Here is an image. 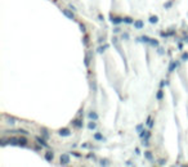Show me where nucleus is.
<instances>
[{
  "label": "nucleus",
  "mask_w": 188,
  "mask_h": 167,
  "mask_svg": "<svg viewBox=\"0 0 188 167\" xmlns=\"http://www.w3.org/2000/svg\"><path fill=\"white\" fill-rule=\"evenodd\" d=\"M36 140H37V141H39V143L41 144L43 147H47V143L44 141V139H43V138H36Z\"/></svg>",
  "instance_id": "nucleus-13"
},
{
  "label": "nucleus",
  "mask_w": 188,
  "mask_h": 167,
  "mask_svg": "<svg viewBox=\"0 0 188 167\" xmlns=\"http://www.w3.org/2000/svg\"><path fill=\"white\" fill-rule=\"evenodd\" d=\"M70 162V155L68 154H62L61 155V164H68Z\"/></svg>",
  "instance_id": "nucleus-2"
},
{
  "label": "nucleus",
  "mask_w": 188,
  "mask_h": 167,
  "mask_svg": "<svg viewBox=\"0 0 188 167\" xmlns=\"http://www.w3.org/2000/svg\"><path fill=\"white\" fill-rule=\"evenodd\" d=\"M144 155H146V157H147L149 161H152V159H153V158H152V154H151L149 152H146V153H144Z\"/></svg>",
  "instance_id": "nucleus-15"
},
{
  "label": "nucleus",
  "mask_w": 188,
  "mask_h": 167,
  "mask_svg": "<svg viewBox=\"0 0 188 167\" xmlns=\"http://www.w3.org/2000/svg\"><path fill=\"white\" fill-rule=\"evenodd\" d=\"M73 125L77 126V127H81V126H83V122H81L80 120H79V121H73Z\"/></svg>",
  "instance_id": "nucleus-14"
},
{
  "label": "nucleus",
  "mask_w": 188,
  "mask_h": 167,
  "mask_svg": "<svg viewBox=\"0 0 188 167\" xmlns=\"http://www.w3.org/2000/svg\"><path fill=\"white\" fill-rule=\"evenodd\" d=\"M171 4H173V2H169L166 5H165V8H170V5H171Z\"/></svg>",
  "instance_id": "nucleus-22"
},
{
  "label": "nucleus",
  "mask_w": 188,
  "mask_h": 167,
  "mask_svg": "<svg viewBox=\"0 0 188 167\" xmlns=\"http://www.w3.org/2000/svg\"><path fill=\"white\" fill-rule=\"evenodd\" d=\"M45 159H47L48 162H52V159H53V153H52V152H47V154H45Z\"/></svg>",
  "instance_id": "nucleus-7"
},
{
  "label": "nucleus",
  "mask_w": 188,
  "mask_h": 167,
  "mask_svg": "<svg viewBox=\"0 0 188 167\" xmlns=\"http://www.w3.org/2000/svg\"><path fill=\"white\" fill-rule=\"evenodd\" d=\"M142 129H143V125H139V126L137 127V131H138V132H140V131H142Z\"/></svg>",
  "instance_id": "nucleus-19"
},
{
  "label": "nucleus",
  "mask_w": 188,
  "mask_h": 167,
  "mask_svg": "<svg viewBox=\"0 0 188 167\" xmlns=\"http://www.w3.org/2000/svg\"><path fill=\"white\" fill-rule=\"evenodd\" d=\"M58 132H59L61 136H70V135H71V131H70L68 129H62V130H59Z\"/></svg>",
  "instance_id": "nucleus-3"
},
{
  "label": "nucleus",
  "mask_w": 188,
  "mask_h": 167,
  "mask_svg": "<svg viewBox=\"0 0 188 167\" xmlns=\"http://www.w3.org/2000/svg\"><path fill=\"white\" fill-rule=\"evenodd\" d=\"M161 98H162V90H160L157 93V99H161Z\"/></svg>",
  "instance_id": "nucleus-18"
},
{
  "label": "nucleus",
  "mask_w": 188,
  "mask_h": 167,
  "mask_svg": "<svg viewBox=\"0 0 188 167\" xmlns=\"http://www.w3.org/2000/svg\"><path fill=\"white\" fill-rule=\"evenodd\" d=\"M143 26H144V23H143V21H140V19H138V21H135V22H134V27H135V28H138V30L143 28Z\"/></svg>",
  "instance_id": "nucleus-4"
},
{
  "label": "nucleus",
  "mask_w": 188,
  "mask_h": 167,
  "mask_svg": "<svg viewBox=\"0 0 188 167\" xmlns=\"http://www.w3.org/2000/svg\"><path fill=\"white\" fill-rule=\"evenodd\" d=\"M94 139H95V140H98V141H104V140H106V139H104V136L102 135V134H99V132L94 134Z\"/></svg>",
  "instance_id": "nucleus-5"
},
{
  "label": "nucleus",
  "mask_w": 188,
  "mask_h": 167,
  "mask_svg": "<svg viewBox=\"0 0 188 167\" xmlns=\"http://www.w3.org/2000/svg\"><path fill=\"white\" fill-rule=\"evenodd\" d=\"M157 21H159V18H157L156 16L149 17V22H151V23H157Z\"/></svg>",
  "instance_id": "nucleus-11"
},
{
  "label": "nucleus",
  "mask_w": 188,
  "mask_h": 167,
  "mask_svg": "<svg viewBox=\"0 0 188 167\" xmlns=\"http://www.w3.org/2000/svg\"><path fill=\"white\" fill-rule=\"evenodd\" d=\"M63 14H64L66 17H68V18H73V14H72L71 12H68L67 9H63Z\"/></svg>",
  "instance_id": "nucleus-9"
},
{
  "label": "nucleus",
  "mask_w": 188,
  "mask_h": 167,
  "mask_svg": "<svg viewBox=\"0 0 188 167\" xmlns=\"http://www.w3.org/2000/svg\"><path fill=\"white\" fill-rule=\"evenodd\" d=\"M183 59H184V61H185V59H188V53L183 54Z\"/></svg>",
  "instance_id": "nucleus-21"
},
{
  "label": "nucleus",
  "mask_w": 188,
  "mask_h": 167,
  "mask_svg": "<svg viewBox=\"0 0 188 167\" xmlns=\"http://www.w3.org/2000/svg\"><path fill=\"white\" fill-rule=\"evenodd\" d=\"M140 41H143V42H147V44H151V45H153V46H157L159 45V42L156 41V40H152V39H149V37H147V36H140V39H139Z\"/></svg>",
  "instance_id": "nucleus-1"
},
{
  "label": "nucleus",
  "mask_w": 188,
  "mask_h": 167,
  "mask_svg": "<svg viewBox=\"0 0 188 167\" xmlns=\"http://www.w3.org/2000/svg\"><path fill=\"white\" fill-rule=\"evenodd\" d=\"M111 22H112V23H115V25H117V23H121V22H124V18L112 17V18H111Z\"/></svg>",
  "instance_id": "nucleus-6"
},
{
  "label": "nucleus",
  "mask_w": 188,
  "mask_h": 167,
  "mask_svg": "<svg viewBox=\"0 0 188 167\" xmlns=\"http://www.w3.org/2000/svg\"><path fill=\"white\" fill-rule=\"evenodd\" d=\"M88 117H89L90 120H93V121H94V120H98V115H97L95 112H90L89 115H88Z\"/></svg>",
  "instance_id": "nucleus-8"
},
{
  "label": "nucleus",
  "mask_w": 188,
  "mask_h": 167,
  "mask_svg": "<svg viewBox=\"0 0 188 167\" xmlns=\"http://www.w3.org/2000/svg\"><path fill=\"white\" fill-rule=\"evenodd\" d=\"M147 124H148V126H149V127H152V125H153V122H152V118H151V117L148 118V121H147Z\"/></svg>",
  "instance_id": "nucleus-17"
},
{
  "label": "nucleus",
  "mask_w": 188,
  "mask_h": 167,
  "mask_svg": "<svg viewBox=\"0 0 188 167\" xmlns=\"http://www.w3.org/2000/svg\"><path fill=\"white\" fill-rule=\"evenodd\" d=\"M26 144H27L26 138H19V145H26Z\"/></svg>",
  "instance_id": "nucleus-12"
},
{
  "label": "nucleus",
  "mask_w": 188,
  "mask_h": 167,
  "mask_svg": "<svg viewBox=\"0 0 188 167\" xmlns=\"http://www.w3.org/2000/svg\"><path fill=\"white\" fill-rule=\"evenodd\" d=\"M95 127H97V125L94 124L93 121H92V122H89V124H88V129H89V130H95Z\"/></svg>",
  "instance_id": "nucleus-10"
},
{
  "label": "nucleus",
  "mask_w": 188,
  "mask_h": 167,
  "mask_svg": "<svg viewBox=\"0 0 188 167\" xmlns=\"http://www.w3.org/2000/svg\"><path fill=\"white\" fill-rule=\"evenodd\" d=\"M124 22L125 23H133V19L131 18H124Z\"/></svg>",
  "instance_id": "nucleus-16"
},
{
  "label": "nucleus",
  "mask_w": 188,
  "mask_h": 167,
  "mask_svg": "<svg viewBox=\"0 0 188 167\" xmlns=\"http://www.w3.org/2000/svg\"><path fill=\"white\" fill-rule=\"evenodd\" d=\"M174 67H176V63H171V66H170V71L174 70Z\"/></svg>",
  "instance_id": "nucleus-20"
}]
</instances>
